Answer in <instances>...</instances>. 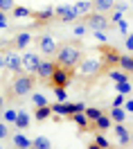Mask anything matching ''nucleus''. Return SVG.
Segmentation results:
<instances>
[{"label":"nucleus","instance_id":"f257e3e1","mask_svg":"<svg viewBox=\"0 0 133 149\" xmlns=\"http://www.w3.org/2000/svg\"><path fill=\"white\" fill-rule=\"evenodd\" d=\"M75 72H79V77L84 79V81H93L97 79L99 74L104 72V65H102V59L99 54H81L79 59V63L75 65Z\"/></svg>","mask_w":133,"mask_h":149},{"label":"nucleus","instance_id":"f03ea898","mask_svg":"<svg viewBox=\"0 0 133 149\" xmlns=\"http://www.w3.org/2000/svg\"><path fill=\"white\" fill-rule=\"evenodd\" d=\"M81 54L84 52H81V43L79 41H66V43L57 45V52H54L57 63L59 65H70V68H75L79 63Z\"/></svg>","mask_w":133,"mask_h":149},{"label":"nucleus","instance_id":"7ed1b4c3","mask_svg":"<svg viewBox=\"0 0 133 149\" xmlns=\"http://www.w3.org/2000/svg\"><path fill=\"white\" fill-rule=\"evenodd\" d=\"M34 88V74L29 72H16L11 79L9 88H7V97L9 100H20V97H27Z\"/></svg>","mask_w":133,"mask_h":149},{"label":"nucleus","instance_id":"20e7f679","mask_svg":"<svg viewBox=\"0 0 133 149\" xmlns=\"http://www.w3.org/2000/svg\"><path fill=\"white\" fill-rule=\"evenodd\" d=\"M75 68H70V65H54V70H52V77H50V84L52 86H63L68 88V84L75 79Z\"/></svg>","mask_w":133,"mask_h":149},{"label":"nucleus","instance_id":"39448f33","mask_svg":"<svg viewBox=\"0 0 133 149\" xmlns=\"http://www.w3.org/2000/svg\"><path fill=\"white\" fill-rule=\"evenodd\" d=\"M2 70H9V72H23V65H20V50L9 47V50H2Z\"/></svg>","mask_w":133,"mask_h":149},{"label":"nucleus","instance_id":"423d86ee","mask_svg":"<svg viewBox=\"0 0 133 149\" xmlns=\"http://www.w3.org/2000/svg\"><path fill=\"white\" fill-rule=\"evenodd\" d=\"M97 54H99V59H102V65H104V70H108V68H115L117 65V61H120V50L113 45H108V43H104V45H99V50H97Z\"/></svg>","mask_w":133,"mask_h":149},{"label":"nucleus","instance_id":"0eeeda50","mask_svg":"<svg viewBox=\"0 0 133 149\" xmlns=\"http://www.w3.org/2000/svg\"><path fill=\"white\" fill-rule=\"evenodd\" d=\"M38 63H41V52H29L27 47L20 50V65H23V72L36 74Z\"/></svg>","mask_w":133,"mask_h":149},{"label":"nucleus","instance_id":"6e6552de","mask_svg":"<svg viewBox=\"0 0 133 149\" xmlns=\"http://www.w3.org/2000/svg\"><path fill=\"white\" fill-rule=\"evenodd\" d=\"M86 23V27H90V29H108L111 27V20H108V16L106 14H102V11H90V14H86V16H81Z\"/></svg>","mask_w":133,"mask_h":149},{"label":"nucleus","instance_id":"1a4fd4ad","mask_svg":"<svg viewBox=\"0 0 133 149\" xmlns=\"http://www.w3.org/2000/svg\"><path fill=\"white\" fill-rule=\"evenodd\" d=\"M57 45L59 43L50 36V34H41V36H38V52L43 56H52L57 52Z\"/></svg>","mask_w":133,"mask_h":149},{"label":"nucleus","instance_id":"9d476101","mask_svg":"<svg viewBox=\"0 0 133 149\" xmlns=\"http://www.w3.org/2000/svg\"><path fill=\"white\" fill-rule=\"evenodd\" d=\"M54 16H59V20H63V23H75V20L81 18L72 5H61V7H57V9H54Z\"/></svg>","mask_w":133,"mask_h":149},{"label":"nucleus","instance_id":"9b49d317","mask_svg":"<svg viewBox=\"0 0 133 149\" xmlns=\"http://www.w3.org/2000/svg\"><path fill=\"white\" fill-rule=\"evenodd\" d=\"M54 65L57 61H52V59H41V63H38V70H36V77L43 81V84H50V77H52V70H54Z\"/></svg>","mask_w":133,"mask_h":149},{"label":"nucleus","instance_id":"f8f14e48","mask_svg":"<svg viewBox=\"0 0 133 149\" xmlns=\"http://www.w3.org/2000/svg\"><path fill=\"white\" fill-rule=\"evenodd\" d=\"M70 118H72V122H77V127H79L81 131H90V129H93V122H90L88 118H86V113H84V111L72 113Z\"/></svg>","mask_w":133,"mask_h":149},{"label":"nucleus","instance_id":"ddd939ff","mask_svg":"<svg viewBox=\"0 0 133 149\" xmlns=\"http://www.w3.org/2000/svg\"><path fill=\"white\" fill-rule=\"evenodd\" d=\"M29 43H32V34H29V32H20V34H16V38L11 41V45L16 47V50H25Z\"/></svg>","mask_w":133,"mask_h":149},{"label":"nucleus","instance_id":"4468645a","mask_svg":"<svg viewBox=\"0 0 133 149\" xmlns=\"http://www.w3.org/2000/svg\"><path fill=\"white\" fill-rule=\"evenodd\" d=\"M115 124V133H117V138H120V145L122 147H129V129L124 127V122H113Z\"/></svg>","mask_w":133,"mask_h":149},{"label":"nucleus","instance_id":"2eb2a0df","mask_svg":"<svg viewBox=\"0 0 133 149\" xmlns=\"http://www.w3.org/2000/svg\"><path fill=\"white\" fill-rule=\"evenodd\" d=\"M108 79H111V81H126V79H129V72H124L122 68H117V65H115V68H108Z\"/></svg>","mask_w":133,"mask_h":149},{"label":"nucleus","instance_id":"dca6fc26","mask_svg":"<svg viewBox=\"0 0 133 149\" xmlns=\"http://www.w3.org/2000/svg\"><path fill=\"white\" fill-rule=\"evenodd\" d=\"M111 127H113V120L108 115H104V113L93 122V129H97V131H106V129H111Z\"/></svg>","mask_w":133,"mask_h":149},{"label":"nucleus","instance_id":"f3484780","mask_svg":"<svg viewBox=\"0 0 133 149\" xmlns=\"http://www.w3.org/2000/svg\"><path fill=\"white\" fill-rule=\"evenodd\" d=\"M72 7L77 9L79 16H86V14H90V11H93V0H77Z\"/></svg>","mask_w":133,"mask_h":149},{"label":"nucleus","instance_id":"a211bd4d","mask_svg":"<svg viewBox=\"0 0 133 149\" xmlns=\"http://www.w3.org/2000/svg\"><path fill=\"white\" fill-rule=\"evenodd\" d=\"M115 0H93V9L95 11H102V14H108L113 9Z\"/></svg>","mask_w":133,"mask_h":149},{"label":"nucleus","instance_id":"6ab92c4d","mask_svg":"<svg viewBox=\"0 0 133 149\" xmlns=\"http://www.w3.org/2000/svg\"><path fill=\"white\" fill-rule=\"evenodd\" d=\"M117 68H122L124 72H133V54H120V61H117Z\"/></svg>","mask_w":133,"mask_h":149},{"label":"nucleus","instance_id":"aec40b11","mask_svg":"<svg viewBox=\"0 0 133 149\" xmlns=\"http://www.w3.org/2000/svg\"><path fill=\"white\" fill-rule=\"evenodd\" d=\"M32 18H36L38 23H48V20H52V18H54V9H52V7H48V9L34 11V14H32Z\"/></svg>","mask_w":133,"mask_h":149},{"label":"nucleus","instance_id":"412c9836","mask_svg":"<svg viewBox=\"0 0 133 149\" xmlns=\"http://www.w3.org/2000/svg\"><path fill=\"white\" fill-rule=\"evenodd\" d=\"M14 124H16L18 129H27V127H29V113L25 111V109H20V111L16 113V120H14Z\"/></svg>","mask_w":133,"mask_h":149},{"label":"nucleus","instance_id":"4be33fe9","mask_svg":"<svg viewBox=\"0 0 133 149\" xmlns=\"http://www.w3.org/2000/svg\"><path fill=\"white\" fill-rule=\"evenodd\" d=\"M108 118H111L113 122H124V120H126V111H124L122 106H111Z\"/></svg>","mask_w":133,"mask_h":149},{"label":"nucleus","instance_id":"5701e85b","mask_svg":"<svg viewBox=\"0 0 133 149\" xmlns=\"http://www.w3.org/2000/svg\"><path fill=\"white\" fill-rule=\"evenodd\" d=\"M50 115H52V109H50V104H45V106H36V111H34V120L43 122V120H48Z\"/></svg>","mask_w":133,"mask_h":149},{"label":"nucleus","instance_id":"b1692460","mask_svg":"<svg viewBox=\"0 0 133 149\" xmlns=\"http://www.w3.org/2000/svg\"><path fill=\"white\" fill-rule=\"evenodd\" d=\"M14 147H18V149H29V147H32V140L25 138V136H20V133H16V136H14Z\"/></svg>","mask_w":133,"mask_h":149},{"label":"nucleus","instance_id":"393cba45","mask_svg":"<svg viewBox=\"0 0 133 149\" xmlns=\"http://www.w3.org/2000/svg\"><path fill=\"white\" fill-rule=\"evenodd\" d=\"M32 147H34V149H50V147H52V142H50L45 136H38V138L32 140Z\"/></svg>","mask_w":133,"mask_h":149},{"label":"nucleus","instance_id":"a878e982","mask_svg":"<svg viewBox=\"0 0 133 149\" xmlns=\"http://www.w3.org/2000/svg\"><path fill=\"white\" fill-rule=\"evenodd\" d=\"M14 18H27V16H32V11L27 9V7H18V5H14V9L9 11Z\"/></svg>","mask_w":133,"mask_h":149},{"label":"nucleus","instance_id":"bb28decb","mask_svg":"<svg viewBox=\"0 0 133 149\" xmlns=\"http://www.w3.org/2000/svg\"><path fill=\"white\" fill-rule=\"evenodd\" d=\"M32 104H34V106H45V104H48V97H45V95L43 93H36V91H32Z\"/></svg>","mask_w":133,"mask_h":149},{"label":"nucleus","instance_id":"cd10ccee","mask_svg":"<svg viewBox=\"0 0 133 149\" xmlns=\"http://www.w3.org/2000/svg\"><path fill=\"white\" fill-rule=\"evenodd\" d=\"M50 109H52L54 115H66V118H68V106H66V102H57V104H52Z\"/></svg>","mask_w":133,"mask_h":149},{"label":"nucleus","instance_id":"c85d7f7f","mask_svg":"<svg viewBox=\"0 0 133 149\" xmlns=\"http://www.w3.org/2000/svg\"><path fill=\"white\" fill-rule=\"evenodd\" d=\"M16 109H2V120L7 122V124H14V120H16Z\"/></svg>","mask_w":133,"mask_h":149},{"label":"nucleus","instance_id":"c756f323","mask_svg":"<svg viewBox=\"0 0 133 149\" xmlns=\"http://www.w3.org/2000/svg\"><path fill=\"white\" fill-rule=\"evenodd\" d=\"M115 91L122 93V95H129V93H131V84H129V79H126V81H115Z\"/></svg>","mask_w":133,"mask_h":149},{"label":"nucleus","instance_id":"7c9ffc66","mask_svg":"<svg viewBox=\"0 0 133 149\" xmlns=\"http://www.w3.org/2000/svg\"><path fill=\"white\" fill-rule=\"evenodd\" d=\"M54 97H57V102H68V91L63 86H54Z\"/></svg>","mask_w":133,"mask_h":149},{"label":"nucleus","instance_id":"2f4dec72","mask_svg":"<svg viewBox=\"0 0 133 149\" xmlns=\"http://www.w3.org/2000/svg\"><path fill=\"white\" fill-rule=\"evenodd\" d=\"M86 118H88V120L90 122H95L97 118H99V115H102V109H95V106H90V109H86Z\"/></svg>","mask_w":133,"mask_h":149},{"label":"nucleus","instance_id":"473e14b6","mask_svg":"<svg viewBox=\"0 0 133 149\" xmlns=\"http://www.w3.org/2000/svg\"><path fill=\"white\" fill-rule=\"evenodd\" d=\"M93 145H95V147H99V149H106V147H111L108 138H106V136H102V133H99V136H95V142H93Z\"/></svg>","mask_w":133,"mask_h":149},{"label":"nucleus","instance_id":"72a5a7b5","mask_svg":"<svg viewBox=\"0 0 133 149\" xmlns=\"http://www.w3.org/2000/svg\"><path fill=\"white\" fill-rule=\"evenodd\" d=\"M66 106H68V118H70V115H72V113L86 111V106H84V104H79V102H77V104H68V102H66Z\"/></svg>","mask_w":133,"mask_h":149},{"label":"nucleus","instance_id":"f704fd0d","mask_svg":"<svg viewBox=\"0 0 133 149\" xmlns=\"http://www.w3.org/2000/svg\"><path fill=\"white\" fill-rule=\"evenodd\" d=\"M86 29H88V27H86V23H84V20H81V23H77V20H75V34H77L79 38L86 34Z\"/></svg>","mask_w":133,"mask_h":149},{"label":"nucleus","instance_id":"c9c22d12","mask_svg":"<svg viewBox=\"0 0 133 149\" xmlns=\"http://www.w3.org/2000/svg\"><path fill=\"white\" fill-rule=\"evenodd\" d=\"M14 5H16L14 0H0V11H7V14H9V11L14 9Z\"/></svg>","mask_w":133,"mask_h":149},{"label":"nucleus","instance_id":"e433bc0d","mask_svg":"<svg viewBox=\"0 0 133 149\" xmlns=\"http://www.w3.org/2000/svg\"><path fill=\"white\" fill-rule=\"evenodd\" d=\"M9 27V18H7V11H0V29Z\"/></svg>","mask_w":133,"mask_h":149},{"label":"nucleus","instance_id":"4c0bfd02","mask_svg":"<svg viewBox=\"0 0 133 149\" xmlns=\"http://www.w3.org/2000/svg\"><path fill=\"white\" fill-rule=\"evenodd\" d=\"M7 136H9V129H7V122L2 120L0 122V140H5Z\"/></svg>","mask_w":133,"mask_h":149},{"label":"nucleus","instance_id":"58836bf2","mask_svg":"<svg viewBox=\"0 0 133 149\" xmlns=\"http://www.w3.org/2000/svg\"><path fill=\"white\" fill-rule=\"evenodd\" d=\"M124 47H126L129 52H133V32H129V34H126V41H124Z\"/></svg>","mask_w":133,"mask_h":149},{"label":"nucleus","instance_id":"ea45409f","mask_svg":"<svg viewBox=\"0 0 133 149\" xmlns=\"http://www.w3.org/2000/svg\"><path fill=\"white\" fill-rule=\"evenodd\" d=\"M115 27L120 29V34H129V25H126V20H120V23H117V25H115Z\"/></svg>","mask_w":133,"mask_h":149},{"label":"nucleus","instance_id":"a19ab883","mask_svg":"<svg viewBox=\"0 0 133 149\" xmlns=\"http://www.w3.org/2000/svg\"><path fill=\"white\" fill-rule=\"evenodd\" d=\"M93 32H95V38L99 43H106V32L104 29H93Z\"/></svg>","mask_w":133,"mask_h":149},{"label":"nucleus","instance_id":"79ce46f5","mask_svg":"<svg viewBox=\"0 0 133 149\" xmlns=\"http://www.w3.org/2000/svg\"><path fill=\"white\" fill-rule=\"evenodd\" d=\"M124 102H126V95L117 93V95H115V100H113V106H122Z\"/></svg>","mask_w":133,"mask_h":149},{"label":"nucleus","instance_id":"37998d69","mask_svg":"<svg viewBox=\"0 0 133 149\" xmlns=\"http://www.w3.org/2000/svg\"><path fill=\"white\" fill-rule=\"evenodd\" d=\"M122 106H124V111H126V113H133V100H126Z\"/></svg>","mask_w":133,"mask_h":149},{"label":"nucleus","instance_id":"c03bdc74","mask_svg":"<svg viewBox=\"0 0 133 149\" xmlns=\"http://www.w3.org/2000/svg\"><path fill=\"white\" fill-rule=\"evenodd\" d=\"M2 109H5V97L0 95V111H2Z\"/></svg>","mask_w":133,"mask_h":149},{"label":"nucleus","instance_id":"a18cd8bd","mask_svg":"<svg viewBox=\"0 0 133 149\" xmlns=\"http://www.w3.org/2000/svg\"><path fill=\"white\" fill-rule=\"evenodd\" d=\"M129 145H133V133H129Z\"/></svg>","mask_w":133,"mask_h":149},{"label":"nucleus","instance_id":"49530a36","mask_svg":"<svg viewBox=\"0 0 133 149\" xmlns=\"http://www.w3.org/2000/svg\"><path fill=\"white\" fill-rule=\"evenodd\" d=\"M0 70H2V50H0Z\"/></svg>","mask_w":133,"mask_h":149},{"label":"nucleus","instance_id":"de8ad7c7","mask_svg":"<svg viewBox=\"0 0 133 149\" xmlns=\"http://www.w3.org/2000/svg\"><path fill=\"white\" fill-rule=\"evenodd\" d=\"M131 5H133V0H131Z\"/></svg>","mask_w":133,"mask_h":149},{"label":"nucleus","instance_id":"09e8293b","mask_svg":"<svg viewBox=\"0 0 133 149\" xmlns=\"http://www.w3.org/2000/svg\"><path fill=\"white\" fill-rule=\"evenodd\" d=\"M131 54H133V52H131Z\"/></svg>","mask_w":133,"mask_h":149}]
</instances>
